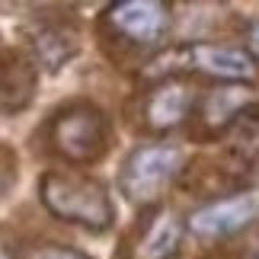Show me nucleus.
Segmentation results:
<instances>
[{"mask_svg": "<svg viewBox=\"0 0 259 259\" xmlns=\"http://www.w3.org/2000/svg\"><path fill=\"white\" fill-rule=\"evenodd\" d=\"M0 259H19V253H10V246L0 240Z\"/></svg>", "mask_w": 259, "mask_h": 259, "instance_id": "obj_16", "label": "nucleus"}, {"mask_svg": "<svg viewBox=\"0 0 259 259\" xmlns=\"http://www.w3.org/2000/svg\"><path fill=\"white\" fill-rule=\"evenodd\" d=\"M38 64L16 48H0V115H16L32 103Z\"/></svg>", "mask_w": 259, "mask_h": 259, "instance_id": "obj_11", "label": "nucleus"}, {"mask_svg": "<svg viewBox=\"0 0 259 259\" xmlns=\"http://www.w3.org/2000/svg\"><path fill=\"white\" fill-rule=\"evenodd\" d=\"M253 224H259V186L218 195L211 202L192 208L186 218V231L202 243L231 240V237L250 231Z\"/></svg>", "mask_w": 259, "mask_h": 259, "instance_id": "obj_4", "label": "nucleus"}, {"mask_svg": "<svg viewBox=\"0 0 259 259\" xmlns=\"http://www.w3.org/2000/svg\"><path fill=\"white\" fill-rule=\"evenodd\" d=\"M186 221L170 208H154L144 214V221L138 224V234L132 240L128 259H173L183 246L186 237Z\"/></svg>", "mask_w": 259, "mask_h": 259, "instance_id": "obj_9", "label": "nucleus"}, {"mask_svg": "<svg viewBox=\"0 0 259 259\" xmlns=\"http://www.w3.org/2000/svg\"><path fill=\"white\" fill-rule=\"evenodd\" d=\"M16 179V157L7 151V147H0V195L7 192V186Z\"/></svg>", "mask_w": 259, "mask_h": 259, "instance_id": "obj_14", "label": "nucleus"}, {"mask_svg": "<svg viewBox=\"0 0 259 259\" xmlns=\"http://www.w3.org/2000/svg\"><path fill=\"white\" fill-rule=\"evenodd\" d=\"M19 259H90V256L64 243H32V246H19Z\"/></svg>", "mask_w": 259, "mask_h": 259, "instance_id": "obj_13", "label": "nucleus"}, {"mask_svg": "<svg viewBox=\"0 0 259 259\" xmlns=\"http://www.w3.org/2000/svg\"><path fill=\"white\" fill-rule=\"evenodd\" d=\"M224 154L237 166H250L253 160H259V109L256 106H250L224 132Z\"/></svg>", "mask_w": 259, "mask_h": 259, "instance_id": "obj_12", "label": "nucleus"}, {"mask_svg": "<svg viewBox=\"0 0 259 259\" xmlns=\"http://www.w3.org/2000/svg\"><path fill=\"white\" fill-rule=\"evenodd\" d=\"M103 26L118 42L151 52L170 32V7L163 0H115L106 7Z\"/></svg>", "mask_w": 259, "mask_h": 259, "instance_id": "obj_5", "label": "nucleus"}, {"mask_svg": "<svg viewBox=\"0 0 259 259\" xmlns=\"http://www.w3.org/2000/svg\"><path fill=\"white\" fill-rule=\"evenodd\" d=\"M198 93L186 77H163L151 80L138 96V122L151 135H170L186 122H192Z\"/></svg>", "mask_w": 259, "mask_h": 259, "instance_id": "obj_6", "label": "nucleus"}, {"mask_svg": "<svg viewBox=\"0 0 259 259\" xmlns=\"http://www.w3.org/2000/svg\"><path fill=\"white\" fill-rule=\"evenodd\" d=\"M26 42L32 52V61L45 67L48 74H58L71 64V58L80 52V35L64 19H38L26 29Z\"/></svg>", "mask_w": 259, "mask_h": 259, "instance_id": "obj_10", "label": "nucleus"}, {"mask_svg": "<svg viewBox=\"0 0 259 259\" xmlns=\"http://www.w3.org/2000/svg\"><path fill=\"white\" fill-rule=\"evenodd\" d=\"M183 64H186V71L205 74L218 83L253 87L259 80V58L243 45H227V42L183 45Z\"/></svg>", "mask_w": 259, "mask_h": 259, "instance_id": "obj_7", "label": "nucleus"}, {"mask_svg": "<svg viewBox=\"0 0 259 259\" xmlns=\"http://www.w3.org/2000/svg\"><path fill=\"white\" fill-rule=\"evenodd\" d=\"M186 170V151L176 141H144L125 157L118 170V192L135 208H154Z\"/></svg>", "mask_w": 259, "mask_h": 259, "instance_id": "obj_3", "label": "nucleus"}, {"mask_svg": "<svg viewBox=\"0 0 259 259\" xmlns=\"http://www.w3.org/2000/svg\"><path fill=\"white\" fill-rule=\"evenodd\" d=\"M42 138L58 160L83 166L106 157L112 128L103 106H96L93 99H71L52 112L42 128Z\"/></svg>", "mask_w": 259, "mask_h": 259, "instance_id": "obj_2", "label": "nucleus"}, {"mask_svg": "<svg viewBox=\"0 0 259 259\" xmlns=\"http://www.w3.org/2000/svg\"><path fill=\"white\" fill-rule=\"evenodd\" d=\"M38 198L58 221L90 234H106L115 224V202L109 189L77 170H45L38 176Z\"/></svg>", "mask_w": 259, "mask_h": 259, "instance_id": "obj_1", "label": "nucleus"}, {"mask_svg": "<svg viewBox=\"0 0 259 259\" xmlns=\"http://www.w3.org/2000/svg\"><path fill=\"white\" fill-rule=\"evenodd\" d=\"M253 106V87L243 83H214L195 103L192 122L202 138H224V132Z\"/></svg>", "mask_w": 259, "mask_h": 259, "instance_id": "obj_8", "label": "nucleus"}, {"mask_svg": "<svg viewBox=\"0 0 259 259\" xmlns=\"http://www.w3.org/2000/svg\"><path fill=\"white\" fill-rule=\"evenodd\" d=\"M246 259H259V240L250 243V250H246Z\"/></svg>", "mask_w": 259, "mask_h": 259, "instance_id": "obj_17", "label": "nucleus"}, {"mask_svg": "<svg viewBox=\"0 0 259 259\" xmlns=\"http://www.w3.org/2000/svg\"><path fill=\"white\" fill-rule=\"evenodd\" d=\"M246 48H250V52L259 58V19L250 26V32H246Z\"/></svg>", "mask_w": 259, "mask_h": 259, "instance_id": "obj_15", "label": "nucleus"}]
</instances>
